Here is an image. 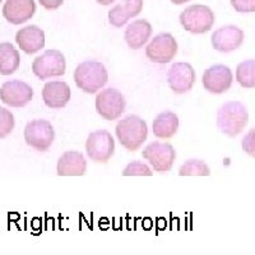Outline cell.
Instances as JSON below:
<instances>
[{
	"instance_id": "1",
	"label": "cell",
	"mask_w": 255,
	"mask_h": 255,
	"mask_svg": "<svg viewBox=\"0 0 255 255\" xmlns=\"http://www.w3.org/2000/svg\"><path fill=\"white\" fill-rule=\"evenodd\" d=\"M249 122L247 106L239 101H229L223 104L217 111V127L221 133L230 138H235Z\"/></svg>"
},
{
	"instance_id": "2",
	"label": "cell",
	"mask_w": 255,
	"mask_h": 255,
	"mask_svg": "<svg viewBox=\"0 0 255 255\" xmlns=\"http://www.w3.org/2000/svg\"><path fill=\"white\" fill-rule=\"evenodd\" d=\"M115 134L123 147L135 152L148 138L147 123L139 116L128 115L116 124Z\"/></svg>"
},
{
	"instance_id": "3",
	"label": "cell",
	"mask_w": 255,
	"mask_h": 255,
	"mask_svg": "<svg viewBox=\"0 0 255 255\" xmlns=\"http://www.w3.org/2000/svg\"><path fill=\"white\" fill-rule=\"evenodd\" d=\"M74 82L86 93L99 92L106 86L109 79V73L104 64L97 60L83 61L74 70Z\"/></svg>"
},
{
	"instance_id": "4",
	"label": "cell",
	"mask_w": 255,
	"mask_h": 255,
	"mask_svg": "<svg viewBox=\"0 0 255 255\" xmlns=\"http://www.w3.org/2000/svg\"><path fill=\"white\" fill-rule=\"evenodd\" d=\"M180 23L193 35H203L215 24V13L209 6L194 4L184 9L180 14Z\"/></svg>"
},
{
	"instance_id": "5",
	"label": "cell",
	"mask_w": 255,
	"mask_h": 255,
	"mask_svg": "<svg viewBox=\"0 0 255 255\" xmlns=\"http://www.w3.org/2000/svg\"><path fill=\"white\" fill-rule=\"evenodd\" d=\"M67 70V60L63 52L58 50H47L37 56L32 63V72L40 81L52 77H61Z\"/></svg>"
},
{
	"instance_id": "6",
	"label": "cell",
	"mask_w": 255,
	"mask_h": 255,
	"mask_svg": "<svg viewBox=\"0 0 255 255\" xmlns=\"http://www.w3.org/2000/svg\"><path fill=\"white\" fill-rule=\"evenodd\" d=\"M24 140L38 152H46L55 139V130L51 123L45 119L31 120L24 128Z\"/></svg>"
},
{
	"instance_id": "7",
	"label": "cell",
	"mask_w": 255,
	"mask_h": 255,
	"mask_svg": "<svg viewBox=\"0 0 255 255\" xmlns=\"http://www.w3.org/2000/svg\"><path fill=\"white\" fill-rule=\"evenodd\" d=\"M96 111L105 120H116L124 113L127 101L123 93L116 88L109 87L97 95L96 97Z\"/></svg>"
},
{
	"instance_id": "8",
	"label": "cell",
	"mask_w": 255,
	"mask_h": 255,
	"mask_svg": "<svg viewBox=\"0 0 255 255\" xmlns=\"http://www.w3.org/2000/svg\"><path fill=\"white\" fill-rule=\"evenodd\" d=\"M86 152L95 162L106 163L115 152V140L105 129L92 131L86 140Z\"/></svg>"
},
{
	"instance_id": "9",
	"label": "cell",
	"mask_w": 255,
	"mask_h": 255,
	"mask_svg": "<svg viewBox=\"0 0 255 255\" xmlns=\"http://www.w3.org/2000/svg\"><path fill=\"white\" fill-rule=\"evenodd\" d=\"M142 157L149 162L154 171L167 172L171 170L176 159V152L170 143L156 140V142L149 143L143 149Z\"/></svg>"
},
{
	"instance_id": "10",
	"label": "cell",
	"mask_w": 255,
	"mask_h": 255,
	"mask_svg": "<svg viewBox=\"0 0 255 255\" xmlns=\"http://www.w3.org/2000/svg\"><path fill=\"white\" fill-rule=\"evenodd\" d=\"M177 42L174 36L167 32L158 33L145 47V56L153 63L167 64L176 56Z\"/></svg>"
},
{
	"instance_id": "11",
	"label": "cell",
	"mask_w": 255,
	"mask_h": 255,
	"mask_svg": "<svg viewBox=\"0 0 255 255\" xmlns=\"http://www.w3.org/2000/svg\"><path fill=\"white\" fill-rule=\"evenodd\" d=\"M33 97V90L26 82L13 79L0 87V100L10 108H24Z\"/></svg>"
},
{
	"instance_id": "12",
	"label": "cell",
	"mask_w": 255,
	"mask_h": 255,
	"mask_svg": "<svg viewBox=\"0 0 255 255\" xmlns=\"http://www.w3.org/2000/svg\"><path fill=\"white\" fill-rule=\"evenodd\" d=\"M232 81L234 76L231 69L223 64H216L206 69L202 78L203 87L213 95H221L229 91L232 86Z\"/></svg>"
},
{
	"instance_id": "13",
	"label": "cell",
	"mask_w": 255,
	"mask_h": 255,
	"mask_svg": "<svg viewBox=\"0 0 255 255\" xmlns=\"http://www.w3.org/2000/svg\"><path fill=\"white\" fill-rule=\"evenodd\" d=\"M195 70L189 63H175L167 72V83L177 95L189 92L195 83Z\"/></svg>"
},
{
	"instance_id": "14",
	"label": "cell",
	"mask_w": 255,
	"mask_h": 255,
	"mask_svg": "<svg viewBox=\"0 0 255 255\" xmlns=\"http://www.w3.org/2000/svg\"><path fill=\"white\" fill-rule=\"evenodd\" d=\"M243 29L238 26L227 24L221 28L216 29L212 35V46L220 52H231L238 50L244 42Z\"/></svg>"
},
{
	"instance_id": "15",
	"label": "cell",
	"mask_w": 255,
	"mask_h": 255,
	"mask_svg": "<svg viewBox=\"0 0 255 255\" xmlns=\"http://www.w3.org/2000/svg\"><path fill=\"white\" fill-rule=\"evenodd\" d=\"M35 13V0H6L3 5V17L15 26L26 23Z\"/></svg>"
},
{
	"instance_id": "16",
	"label": "cell",
	"mask_w": 255,
	"mask_h": 255,
	"mask_svg": "<svg viewBox=\"0 0 255 255\" xmlns=\"http://www.w3.org/2000/svg\"><path fill=\"white\" fill-rule=\"evenodd\" d=\"M15 42L27 55H33L45 47V32L40 27L32 24L20 28L15 35Z\"/></svg>"
},
{
	"instance_id": "17",
	"label": "cell",
	"mask_w": 255,
	"mask_h": 255,
	"mask_svg": "<svg viewBox=\"0 0 255 255\" xmlns=\"http://www.w3.org/2000/svg\"><path fill=\"white\" fill-rule=\"evenodd\" d=\"M70 96L72 91L69 84L63 81L47 82L42 90V100L50 109L65 108L70 101Z\"/></svg>"
},
{
	"instance_id": "18",
	"label": "cell",
	"mask_w": 255,
	"mask_h": 255,
	"mask_svg": "<svg viewBox=\"0 0 255 255\" xmlns=\"http://www.w3.org/2000/svg\"><path fill=\"white\" fill-rule=\"evenodd\" d=\"M87 171V159L81 152L68 151L58 159L56 172L59 176H83Z\"/></svg>"
},
{
	"instance_id": "19",
	"label": "cell",
	"mask_w": 255,
	"mask_h": 255,
	"mask_svg": "<svg viewBox=\"0 0 255 255\" xmlns=\"http://www.w3.org/2000/svg\"><path fill=\"white\" fill-rule=\"evenodd\" d=\"M143 0H124L123 3L113 6L109 10V22L111 26L120 27L125 26L130 18L136 17L142 12Z\"/></svg>"
},
{
	"instance_id": "20",
	"label": "cell",
	"mask_w": 255,
	"mask_h": 255,
	"mask_svg": "<svg viewBox=\"0 0 255 255\" xmlns=\"http://www.w3.org/2000/svg\"><path fill=\"white\" fill-rule=\"evenodd\" d=\"M152 36V26L147 19H136L127 27L124 33L128 46L133 50H139L148 42Z\"/></svg>"
},
{
	"instance_id": "21",
	"label": "cell",
	"mask_w": 255,
	"mask_h": 255,
	"mask_svg": "<svg viewBox=\"0 0 255 255\" xmlns=\"http://www.w3.org/2000/svg\"><path fill=\"white\" fill-rule=\"evenodd\" d=\"M179 116L172 111H163L154 118L152 129L153 134L161 139H168L176 134L179 129Z\"/></svg>"
},
{
	"instance_id": "22",
	"label": "cell",
	"mask_w": 255,
	"mask_h": 255,
	"mask_svg": "<svg viewBox=\"0 0 255 255\" xmlns=\"http://www.w3.org/2000/svg\"><path fill=\"white\" fill-rule=\"evenodd\" d=\"M19 63V52L10 42L0 44V74L1 76H10L17 72Z\"/></svg>"
},
{
	"instance_id": "23",
	"label": "cell",
	"mask_w": 255,
	"mask_h": 255,
	"mask_svg": "<svg viewBox=\"0 0 255 255\" xmlns=\"http://www.w3.org/2000/svg\"><path fill=\"white\" fill-rule=\"evenodd\" d=\"M236 81L244 88L255 87V60L248 59L241 61L236 68Z\"/></svg>"
},
{
	"instance_id": "24",
	"label": "cell",
	"mask_w": 255,
	"mask_h": 255,
	"mask_svg": "<svg viewBox=\"0 0 255 255\" xmlns=\"http://www.w3.org/2000/svg\"><path fill=\"white\" fill-rule=\"evenodd\" d=\"M180 176H209L211 171L204 161L197 158L188 159L179 170Z\"/></svg>"
},
{
	"instance_id": "25",
	"label": "cell",
	"mask_w": 255,
	"mask_h": 255,
	"mask_svg": "<svg viewBox=\"0 0 255 255\" xmlns=\"http://www.w3.org/2000/svg\"><path fill=\"white\" fill-rule=\"evenodd\" d=\"M15 127L14 115L8 109L0 108V139L12 133Z\"/></svg>"
},
{
	"instance_id": "26",
	"label": "cell",
	"mask_w": 255,
	"mask_h": 255,
	"mask_svg": "<svg viewBox=\"0 0 255 255\" xmlns=\"http://www.w3.org/2000/svg\"><path fill=\"white\" fill-rule=\"evenodd\" d=\"M123 175L124 176H152L153 171H152L149 166L145 165L144 162L140 161H131L127 165V167L123 170Z\"/></svg>"
},
{
	"instance_id": "27",
	"label": "cell",
	"mask_w": 255,
	"mask_h": 255,
	"mask_svg": "<svg viewBox=\"0 0 255 255\" xmlns=\"http://www.w3.org/2000/svg\"><path fill=\"white\" fill-rule=\"evenodd\" d=\"M241 147H243V151L245 153L255 158V128L249 130V133L244 136L243 142H241Z\"/></svg>"
},
{
	"instance_id": "28",
	"label": "cell",
	"mask_w": 255,
	"mask_h": 255,
	"mask_svg": "<svg viewBox=\"0 0 255 255\" xmlns=\"http://www.w3.org/2000/svg\"><path fill=\"white\" fill-rule=\"evenodd\" d=\"M232 8L239 13H254L255 0H230Z\"/></svg>"
},
{
	"instance_id": "29",
	"label": "cell",
	"mask_w": 255,
	"mask_h": 255,
	"mask_svg": "<svg viewBox=\"0 0 255 255\" xmlns=\"http://www.w3.org/2000/svg\"><path fill=\"white\" fill-rule=\"evenodd\" d=\"M38 3L47 10H54L63 5L64 0H38Z\"/></svg>"
},
{
	"instance_id": "30",
	"label": "cell",
	"mask_w": 255,
	"mask_h": 255,
	"mask_svg": "<svg viewBox=\"0 0 255 255\" xmlns=\"http://www.w3.org/2000/svg\"><path fill=\"white\" fill-rule=\"evenodd\" d=\"M100 5H111L113 3H115L116 0H96Z\"/></svg>"
},
{
	"instance_id": "31",
	"label": "cell",
	"mask_w": 255,
	"mask_h": 255,
	"mask_svg": "<svg viewBox=\"0 0 255 255\" xmlns=\"http://www.w3.org/2000/svg\"><path fill=\"white\" fill-rule=\"evenodd\" d=\"M170 1H171V3H174L175 5H183V4L190 1V0H170Z\"/></svg>"
},
{
	"instance_id": "32",
	"label": "cell",
	"mask_w": 255,
	"mask_h": 255,
	"mask_svg": "<svg viewBox=\"0 0 255 255\" xmlns=\"http://www.w3.org/2000/svg\"><path fill=\"white\" fill-rule=\"evenodd\" d=\"M1 1H3V0H0V3H1Z\"/></svg>"
}]
</instances>
